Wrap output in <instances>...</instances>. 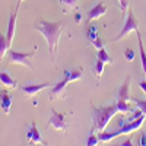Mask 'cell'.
<instances>
[{
	"instance_id": "cell-5",
	"label": "cell",
	"mask_w": 146,
	"mask_h": 146,
	"mask_svg": "<svg viewBox=\"0 0 146 146\" xmlns=\"http://www.w3.org/2000/svg\"><path fill=\"white\" fill-rule=\"evenodd\" d=\"M48 126L53 127L57 131H66L69 124L66 120V114L64 113H57L56 110H51V115L48 120Z\"/></svg>"
},
{
	"instance_id": "cell-11",
	"label": "cell",
	"mask_w": 146,
	"mask_h": 146,
	"mask_svg": "<svg viewBox=\"0 0 146 146\" xmlns=\"http://www.w3.org/2000/svg\"><path fill=\"white\" fill-rule=\"evenodd\" d=\"M130 98H131V96H130V76H127L126 80H124V83L121 85V88H120V91H118L117 100H118V101H126V102H129Z\"/></svg>"
},
{
	"instance_id": "cell-1",
	"label": "cell",
	"mask_w": 146,
	"mask_h": 146,
	"mask_svg": "<svg viewBox=\"0 0 146 146\" xmlns=\"http://www.w3.org/2000/svg\"><path fill=\"white\" fill-rule=\"evenodd\" d=\"M35 29L42 34V36L45 38V41L48 44L50 54L54 56L57 48H58L60 35L63 32V22H47V21L40 19L35 23Z\"/></svg>"
},
{
	"instance_id": "cell-14",
	"label": "cell",
	"mask_w": 146,
	"mask_h": 146,
	"mask_svg": "<svg viewBox=\"0 0 146 146\" xmlns=\"http://www.w3.org/2000/svg\"><path fill=\"white\" fill-rule=\"evenodd\" d=\"M64 78H67L69 83L70 82H75V80H79L83 78V69H75V70H66L64 72Z\"/></svg>"
},
{
	"instance_id": "cell-9",
	"label": "cell",
	"mask_w": 146,
	"mask_h": 146,
	"mask_svg": "<svg viewBox=\"0 0 146 146\" xmlns=\"http://www.w3.org/2000/svg\"><path fill=\"white\" fill-rule=\"evenodd\" d=\"M27 137H28V142H29L31 145H47V142L41 137V135H40L38 129H36V124H35V123H32V124L29 126Z\"/></svg>"
},
{
	"instance_id": "cell-21",
	"label": "cell",
	"mask_w": 146,
	"mask_h": 146,
	"mask_svg": "<svg viewBox=\"0 0 146 146\" xmlns=\"http://www.w3.org/2000/svg\"><path fill=\"white\" fill-rule=\"evenodd\" d=\"M100 143V139H98V135H95V131H91V135L86 140V145L88 146H96Z\"/></svg>"
},
{
	"instance_id": "cell-13",
	"label": "cell",
	"mask_w": 146,
	"mask_h": 146,
	"mask_svg": "<svg viewBox=\"0 0 146 146\" xmlns=\"http://www.w3.org/2000/svg\"><path fill=\"white\" fill-rule=\"evenodd\" d=\"M0 82H2L6 88H10V89L18 88V82L12 78L7 72H0Z\"/></svg>"
},
{
	"instance_id": "cell-22",
	"label": "cell",
	"mask_w": 146,
	"mask_h": 146,
	"mask_svg": "<svg viewBox=\"0 0 146 146\" xmlns=\"http://www.w3.org/2000/svg\"><path fill=\"white\" fill-rule=\"evenodd\" d=\"M133 102H135L136 105H137V108L140 110V111L146 115V101H140V100H137V98H133V96H131V98H130Z\"/></svg>"
},
{
	"instance_id": "cell-3",
	"label": "cell",
	"mask_w": 146,
	"mask_h": 146,
	"mask_svg": "<svg viewBox=\"0 0 146 146\" xmlns=\"http://www.w3.org/2000/svg\"><path fill=\"white\" fill-rule=\"evenodd\" d=\"M35 53H36V47H34V50L28 51V53H19V51L9 50L7 51V62H9V64H23L29 69H34L31 60L35 56Z\"/></svg>"
},
{
	"instance_id": "cell-7",
	"label": "cell",
	"mask_w": 146,
	"mask_h": 146,
	"mask_svg": "<svg viewBox=\"0 0 146 146\" xmlns=\"http://www.w3.org/2000/svg\"><path fill=\"white\" fill-rule=\"evenodd\" d=\"M69 85V80L67 78H64L63 80H60L58 83H56L54 86L51 88L50 94H48V96H50V100L54 101V100H58V98H63V95L66 92V86Z\"/></svg>"
},
{
	"instance_id": "cell-18",
	"label": "cell",
	"mask_w": 146,
	"mask_h": 146,
	"mask_svg": "<svg viewBox=\"0 0 146 146\" xmlns=\"http://www.w3.org/2000/svg\"><path fill=\"white\" fill-rule=\"evenodd\" d=\"M117 107H118V113H121V114H129V113H133V108L130 107V104L129 102H126V101H118L117 100Z\"/></svg>"
},
{
	"instance_id": "cell-19",
	"label": "cell",
	"mask_w": 146,
	"mask_h": 146,
	"mask_svg": "<svg viewBox=\"0 0 146 146\" xmlns=\"http://www.w3.org/2000/svg\"><path fill=\"white\" fill-rule=\"evenodd\" d=\"M96 56H98V58L102 60L105 64H111V63H113V58L108 56V53L105 51V48H104V47L100 48V50H98V54H96Z\"/></svg>"
},
{
	"instance_id": "cell-25",
	"label": "cell",
	"mask_w": 146,
	"mask_h": 146,
	"mask_svg": "<svg viewBox=\"0 0 146 146\" xmlns=\"http://www.w3.org/2000/svg\"><path fill=\"white\" fill-rule=\"evenodd\" d=\"M120 2V7H121V12L126 13V10L129 9V0H118Z\"/></svg>"
},
{
	"instance_id": "cell-27",
	"label": "cell",
	"mask_w": 146,
	"mask_h": 146,
	"mask_svg": "<svg viewBox=\"0 0 146 146\" xmlns=\"http://www.w3.org/2000/svg\"><path fill=\"white\" fill-rule=\"evenodd\" d=\"M140 145L142 146H146V133H143L142 137H140Z\"/></svg>"
},
{
	"instance_id": "cell-10",
	"label": "cell",
	"mask_w": 146,
	"mask_h": 146,
	"mask_svg": "<svg viewBox=\"0 0 146 146\" xmlns=\"http://www.w3.org/2000/svg\"><path fill=\"white\" fill-rule=\"evenodd\" d=\"M48 86H50V83H38V85L29 83V85H23L21 89H22V92H25L28 96H35V95H38L42 89H45Z\"/></svg>"
},
{
	"instance_id": "cell-2",
	"label": "cell",
	"mask_w": 146,
	"mask_h": 146,
	"mask_svg": "<svg viewBox=\"0 0 146 146\" xmlns=\"http://www.w3.org/2000/svg\"><path fill=\"white\" fill-rule=\"evenodd\" d=\"M118 113V107L117 104H111V105H107V107H100L96 108L94 107V124H92V131L95 133H100L104 131L111 120L115 114Z\"/></svg>"
},
{
	"instance_id": "cell-28",
	"label": "cell",
	"mask_w": 146,
	"mask_h": 146,
	"mask_svg": "<svg viewBox=\"0 0 146 146\" xmlns=\"http://www.w3.org/2000/svg\"><path fill=\"white\" fill-rule=\"evenodd\" d=\"M80 21H82V15H80V13H76V15H75V22L79 23Z\"/></svg>"
},
{
	"instance_id": "cell-12",
	"label": "cell",
	"mask_w": 146,
	"mask_h": 146,
	"mask_svg": "<svg viewBox=\"0 0 146 146\" xmlns=\"http://www.w3.org/2000/svg\"><path fill=\"white\" fill-rule=\"evenodd\" d=\"M0 105L3 108V113L9 114L12 108V95L7 91H0Z\"/></svg>"
},
{
	"instance_id": "cell-29",
	"label": "cell",
	"mask_w": 146,
	"mask_h": 146,
	"mask_svg": "<svg viewBox=\"0 0 146 146\" xmlns=\"http://www.w3.org/2000/svg\"><path fill=\"white\" fill-rule=\"evenodd\" d=\"M120 145H123V146L127 145V146H130V145H133V143H131V139H129V140H126V142H123V143H120Z\"/></svg>"
},
{
	"instance_id": "cell-6",
	"label": "cell",
	"mask_w": 146,
	"mask_h": 146,
	"mask_svg": "<svg viewBox=\"0 0 146 146\" xmlns=\"http://www.w3.org/2000/svg\"><path fill=\"white\" fill-rule=\"evenodd\" d=\"M21 3L18 2V6L15 7L13 13H10L9 18V25H7V32H6V40L9 42V45H12L13 42V36H15V28H16V18H18V9H19Z\"/></svg>"
},
{
	"instance_id": "cell-24",
	"label": "cell",
	"mask_w": 146,
	"mask_h": 146,
	"mask_svg": "<svg viewBox=\"0 0 146 146\" xmlns=\"http://www.w3.org/2000/svg\"><path fill=\"white\" fill-rule=\"evenodd\" d=\"M92 45L96 48V50H100V48H102L104 47V42H102V38H100V36H98V38H96V40H94L92 41Z\"/></svg>"
},
{
	"instance_id": "cell-30",
	"label": "cell",
	"mask_w": 146,
	"mask_h": 146,
	"mask_svg": "<svg viewBox=\"0 0 146 146\" xmlns=\"http://www.w3.org/2000/svg\"><path fill=\"white\" fill-rule=\"evenodd\" d=\"M18 2H19V3H22V2H23V0H18Z\"/></svg>"
},
{
	"instance_id": "cell-15",
	"label": "cell",
	"mask_w": 146,
	"mask_h": 146,
	"mask_svg": "<svg viewBox=\"0 0 146 146\" xmlns=\"http://www.w3.org/2000/svg\"><path fill=\"white\" fill-rule=\"evenodd\" d=\"M137 32V42H139V51H140V60H142V69L143 73L146 75V51H145V47H143V41H142V35L139 31Z\"/></svg>"
},
{
	"instance_id": "cell-17",
	"label": "cell",
	"mask_w": 146,
	"mask_h": 146,
	"mask_svg": "<svg viewBox=\"0 0 146 146\" xmlns=\"http://www.w3.org/2000/svg\"><path fill=\"white\" fill-rule=\"evenodd\" d=\"M58 2H60V6H62L63 12H70L78 7L79 0H58Z\"/></svg>"
},
{
	"instance_id": "cell-4",
	"label": "cell",
	"mask_w": 146,
	"mask_h": 146,
	"mask_svg": "<svg viewBox=\"0 0 146 146\" xmlns=\"http://www.w3.org/2000/svg\"><path fill=\"white\" fill-rule=\"evenodd\" d=\"M131 31H139V22L136 21L135 15H133V10L131 9H127V19L124 22L123 28H121V31L118 32V35L114 38V41H120L121 38H124L126 35H129Z\"/></svg>"
},
{
	"instance_id": "cell-16",
	"label": "cell",
	"mask_w": 146,
	"mask_h": 146,
	"mask_svg": "<svg viewBox=\"0 0 146 146\" xmlns=\"http://www.w3.org/2000/svg\"><path fill=\"white\" fill-rule=\"evenodd\" d=\"M9 42L6 40V35H3L2 32H0V62L3 60V57L7 54V50H9Z\"/></svg>"
},
{
	"instance_id": "cell-26",
	"label": "cell",
	"mask_w": 146,
	"mask_h": 146,
	"mask_svg": "<svg viewBox=\"0 0 146 146\" xmlns=\"http://www.w3.org/2000/svg\"><path fill=\"white\" fill-rule=\"evenodd\" d=\"M139 86H140V89L146 94V80H140V82H139Z\"/></svg>"
},
{
	"instance_id": "cell-8",
	"label": "cell",
	"mask_w": 146,
	"mask_h": 146,
	"mask_svg": "<svg viewBox=\"0 0 146 146\" xmlns=\"http://www.w3.org/2000/svg\"><path fill=\"white\" fill-rule=\"evenodd\" d=\"M107 5H104L102 2H100L98 5H95L92 9L88 10V13H86V19L91 22V21H95V19H100L101 16H104L107 13Z\"/></svg>"
},
{
	"instance_id": "cell-23",
	"label": "cell",
	"mask_w": 146,
	"mask_h": 146,
	"mask_svg": "<svg viewBox=\"0 0 146 146\" xmlns=\"http://www.w3.org/2000/svg\"><path fill=\"white\" fill-rule=\"evenodd\" d=\"M124 57H126L127 62H133V60H135V57H136V54H135V51H133V50L127 48V50L124 51Z\"/></svg>"
},
{
	"instance_id": "cell-20",
	"label": "cell",
	"mask_w": 146,
	"mask_h": 146,
	"mask_svg": "<svg viewBox=\"0 0 146 146\" xmlns=\"http://www.w3.org/2000/svg\"><path fill=\"white\" fill-rule=\"evenodd\" d=\"M104 66H105V63L102 62V60H96V63H95V66H94V72H95V76H96V79H100L101 78V75H102V72H104Z\"/></svg>"
}]
</instances>
